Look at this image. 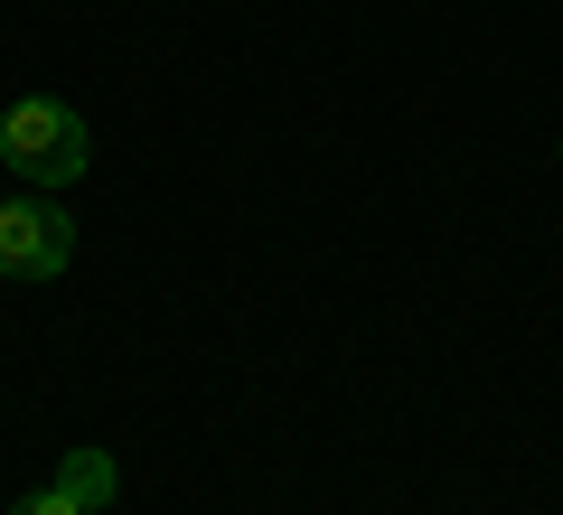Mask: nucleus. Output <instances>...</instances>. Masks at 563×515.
<instances>
[{
    "instance_id": "1",
    "label": "nucleus",
    "mask_w": 563,
    "mask_h": 515,
    "mask_svg": "<svg viewBox=\"0 0 563 515\" xmlns=\"http://www.w3.org/2000/svg\"><path fill=\"white\" fill-rule=\"evenodd\" d=\"M0 159L20 169L29 188H76L85 169H95V132H85V113L76 103H57V94H20L10 113H0Z\"/></svg>"
},
{
    "instance_id": "2",
    "label": "nucleus",
    "mask_w": 563,
    "mask_h": 515,
    "mask_svg": "<svg viewBox=\"0 0 563 515\" xmlns=\"http://www.w3.org/2000/svg\"><path fill=\"white\" fill-rule=\"evenodd\" d=\"M66 262H76V225H66V206L47 188L0 206V281H57Z\"/></svg>"
},
{
    "instance_id": "3",
    "label": "nucleus",
    "mask_w": 563,
    "mask_h": 515,
    "mask_svg": "<svg viewBox=\"0 0 563 515\" xmlns=\"http://www.w3.org/2000/svg\"><path fill=\"white\" fill-rule=\"evenodd\" d=\"M47 488H57V496H76L85 515H95V506H113V488H122V478H113V450H66Z\"/></svg>"
},
{
    "instance_id": "4",
    "label": "nucleus",
    "mask_w": 563,
    "mask_h": 515,
    "mask_svg": "<svg viewBox=\"0 0 563 515\" xmlns=\"http://www.w3.org/2000/svg\"><path fill=\"white\" fill-rule=\"evenodd\" d=\"M10 515H85V506H76V496H57V488H38V496H20Z\"/></svg>"
}]
</instances>
